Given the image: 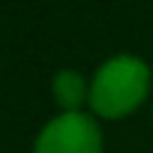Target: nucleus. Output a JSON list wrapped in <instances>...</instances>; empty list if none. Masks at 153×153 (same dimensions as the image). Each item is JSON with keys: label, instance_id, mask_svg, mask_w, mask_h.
I'll use <instances>...</instances> for the list:
<instances>
[{"label": "nucleus", "instance_id": "obj_1", "mask_svg": "<svg viewBox=\"0 0 153 153\" xmlns=\"http://www.w3.org/2000/svg\"><path fill=\"white\" fill-rule=\"evenodd\" d=\"M150 87V72L138 57L108 60L90 84V105L99 117H123L141 105Z\"/></svg>", "mask_w": 153, "mask_h": 153}, {"label": "nucleus", "instance_id": "obj_2", "mask_svg": "<svg viewBox=\"0 0 153 153\" xmlns=\"http://www.w3.org/2000/svg\"><path fill=\"white\" fill-rule=\"evenodd\" d=\"M102 135L96 123L81 111H63L36 138L33 153H99Z\"/></svg>", "mask_w": 153, "mask_h": 153}, {"label": "nucleus", "instance_id": "obj_3", "mask_svg": "<svg viewBox=\"0 0 153 153\" xmlns=\"http://www.w3.org/2000/svg\"><path fill=\"white\" fill-rule=\"evenodd\" d=\"M54 99L63 111H78V105L87 99V84L78 72H60L54 78Z\"/></svg>", "mask_w": 153, "mask_h": 153}]
</instances>
